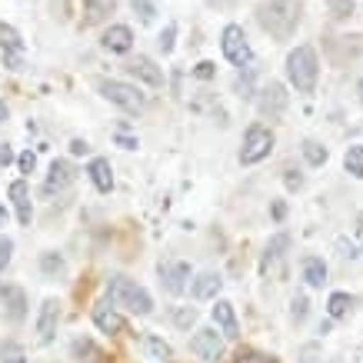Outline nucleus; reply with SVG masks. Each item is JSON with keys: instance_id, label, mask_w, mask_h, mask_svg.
<instances>
[{"instance_id": "nucleus-1", "label": "nucleus", "mask_w": 363, "mask_h": 363, "mask_svg": "<svg viewBox=\"0 0 363 363\" xmlns=\"http://www.w3.org/2000/svg\"><path fill=\"white\" fill-rule=\"evenodd\" d=\"M257 21H260V27H264L270 37L286 40L290 33L297 30L300 7L294 4V0H267V4H260V7H257Z\"/></svg>"}, {"instance_id": "nucleus-2", "label": "nucleus", "mask_w": 363, "mask_h": 363, "mask_svg": "<svg viewBox=\"0 0 363 363\" xmlns=\"http://www.w3.org/2000/svg\"><path fill=\"white\" fill-rule=\"evenodd\" d=\"M286 77L297 87V94H313V90H317L320 64H317L313 47L300 44L297 50H290V57H286Z\"/></svg>"}, {"instance_id": "nucleus-3", "label": "nucleus", "mask_w": 363, "mask_h": 363, "mask_svg": "<svg viewBox=\"0 0 363 363\" xmlns=\"http://www.w3.org/2000/svg\"><path fill=\"white\" fill-rule=\"evenodd\" d=\"M107 294H111V303L133 310V313H140V317H147V313L154 310L150 294H147L137 280H130V277H111V280H107Z\"/></svg>"}, {"instance_id": "nucleus-4", "label": "nucleus", "mask_w": 363, "mask_h": 363, "mask_svg": "<svg viewBox=\"0 0 363 363\" xmlns=\"http://www.w3.org/2000/svg\"><path fill=\"white\" fill-rule=\"evenodd\" d=\"M274 150V130L264 127V123H250L247 133H243V147H240V164L243 167H253L267 160Z\"/></svg>"}, {"instance_id": "nucleus-5", "label": "nucleus", "mask_w": 363, "mask_h": 363, "mask_svg": "<svg viewBox=\"0 0 363 363\" xmlns=\"http://www.w3.org/2000/svg\"><path fill=\"white\" fill-rule=\"evenodd\" d=\"M97 90L100 97H107L111 104H117L127 113H140L147 107V97L133 84H123V80H97Z\"/></svg>"}, {"instance_id": "nucleus-6", "label": "nucleus", "mask_w": 363, "mask_h": 363, "mask_svg": "<svg viewBox=\"0 0 363 363\" xmlns=\"http://www.w3.org/2000/svg\"><path fill=\"white\" fill-rule=\"evenodd\" d=\"M220 47H223V57L230 60L233 67H247L250 64V44H247V33H243V27H237V23H227L220 33Z\"/></svg>"}, {"instance_id": "nucleus-7", "label": "nucleus", "mask_w": 363, "mask_h": 363, "mask_svg": "<svg viewBox=\"0 0 363 363\" xmlns=\"http://www.w3.org/2000/svg\"><path fill=\"white\" fill-rule=\"evenodd\" d=\"M190 350L197 353L200 360L207 363H217L223 357V337L217 327H203V330L194 333V340H190Z\"/></svg>"}, {"instance_id": "nucleus-8", "label": "nucleus", "mask_w": 363, "mask_h": 363, "mask_svg": "<svg viewBox=\"0 0 363 363\" xmlns=\"http://www.w3.org/2000/svg\"><path fill=\"white\" fill-rule=\"evenodd\" d=\"M190 280V264L184 260H164L160 264V286H164L167 294H184V286Z\"/></svg>"}, {"instance_id": "nucleus-9", "label": "nucleus", "mask_w": 363, "mask_h": 363, "mask_svg": "<svg viewBox=\"0 0 363 363\" xmlns=\"http://www.w3.org/2000/svg\"><path fill=\"white\" fill-rule=\"evenodd\" d=\"M257 111L264 113V117H280L286 111V90L284 84H277L270 80L264 90H260V100H257Z\"/></svg>"}, {"instance_id": "nucleus-10", "label": "nucleus", "mask_w": 363, "mask_h": 363, "mask_svg": "<svg viewBox=\"0 0 363 363\" xmlns=\"http://www.w3.org/2000/svg\"><path fill=\"white\" fill-rule=\"evenodd\" d=\"M0 50H4V60L11 70H21L23 67V40L21 33L7 27V23H0Z\"/></svg>"}, {"instance_id": "nucleus-11", "label": "nucleus", "mask_w": 363, "mask_h": 363, "mask_svg": "<svg viewBox=\"0 0 363 363\" xmlns=\"http://www.w3.org/2000/svg\"><path fill=\"white\" fill-rule=\"evenodd\" d=\"M57 323H60V307H57V300H44V303H40V317H37V337H40V343L54 340Z\"/></svg>"}, {"instance_id": "nucleus-12", "label": "nucleus", "mask_w": 363, "mask_h": 363, "mask_svg": "<svg viewBox=\"0 0 363 363\" xmlns=\"http://www.w3.org/2000/svg\"><path fill=\"white\" fill-rule=\"evenodd\" d=\"M213 323L220 327V333L227 340H237V337H240V323H237L233 303H227V300H217V307H213Z\"/></svg>"}, {"instance_id": "nucleus-13", "label": "nucleus", "mask_w": 363, "mask_h": 363, "mask_svg": "<svg viewBox=\"0 0 363 363\" xmlns=\"http://www.w3.org/2000/svg\"><path fill=\"white\" fill-rule=\"evenodd\" d=\"M104 50H111V54H127L133 47V30L130 27H123V23H113L111 30L104 33Z\"/></svg>"}, {"instance_id": "nucleus-14", "label": "nucleus", "mask_w": 363, "mask_h": 363, "mask_svg": "<svg viewBox=\"0 0 363 363\" xmlns=\"http://www.w3.org/2000/svg\"><path fill=\"white\" fill-rule=\"evenodd\" d=\"M90 180H94V187L100 190V194H111L113 190V170H111V160H104V157H94L87 167Z\"/></svg>"}, {"instance_id": "nucleus-15", "label": "nucleus", "mask_w": 363, "mask_h": 363, "mask_svg": "<svg viewBox=\"0 0 363 363\" xmlns=\"http://www.w3.org/2000/svg\"><path fill=\"white\" fill-rule=\"evenodd\" d=\"M127 70H130L133 77H140L143 84H150V87H160V84H164V74L154 67L150 57H133L130 64H127Z\"/></svg>"}, {"instance_id": "nucleus-16", "label": "nucleus", "mask_w": 363, "mask_h": 363, "mask_svg": "<svg viewBox=\"0 0 363 363\" xmlns=\"http://www.w3.org/2000/svg\"><path fill=\"white\" fill-rule=\"evenodd\" d=\"M94 323H97L100 333H123V317L113 313L111 303H97L94 307Z\"/></svg>"}, {"instance_id": "nucleus-17", "label": "nucleus", "mask_w": 363, "mask_h": 363, "mask_svg": "<svg viewBox=\"0 0 363 363\" xmlns=\"http://www.w3.org/2000/svg\"><path fill=\"white\" fill-rule=\"evenodd\" d=\"M11 200H13V207H17V220H21L23 227H30V217H33L30 190H27V184H23V180H13V184H11Z\"/></svg>"}, {"instance_id": "nucleus-18", "label": "nucleus", "mask_w": 363, "mask_h": 363, "mask_svg": "<svg viewBox=\"0 0 363 363\" xmlns=\"http://www.w3.org/2000/svg\"><path fill=\"white\" fill-rule=\"evenodd\" d=\"M0 300H4V307H7V317L11 320H23L27 313V297H23L21 286H0Z\"/></svg>"}, {"instance_id": "nucleus-19", "label": "nucleus", "mask_w": 363, "mask_h": 363, "mask_svg": "<svg viewBox=\"0 0 363 363\" xmlns=\"http://www.w3.org/2000/svg\"><path fill=\"white\" fill-rule=\"evenodd\" d=\"M286 250H290V237H286V233H277L274 240L267 243V253H264V264H260V270H264V274L277 270V264L286 257Z\"/></svg>"}, {"instance_id": "nucleus-20", "label": "nucleus", "mask_w": 363, "mask_h": 363, "mask_svg": "<svg viewBox=\"0 0 363 363\" xmlns=\"http://www.w3.org/2000/svg\"><path fill=\"white\" fill-rule=\"evenodd\" d=\"M74 177H77V170L67 164V160H54V164H50V177H47V194L70 187V184H74Z\"/></svg>"}, {"instance_id": "nucleus-21", "label": "nucleus", "mask_w": 363, "mask_h": 363, "mask_svg": "<svg viewBox=\"0 0 363 363\" xmlns=\"http://www.w3.org/2000/svg\"><path fill=\"white\" fill-rule=\"evenodd\" d=\"M220 286H223L220 274H200L190 290H194V297L197 300H210V297H217V294H220Z\"/></svg>"}, {"instance_id": "nucleus-22", "label": "nucleus", "mask_w": 363, "mask_h": 363, "mask_svg": "<svg viewBox=\"0 0 363 363\" xmlns=\"http://www.w3.org/2000/svg\"><path fill=\"white\" fill-rule=\"evenodd\" d=\"M300 270H303V280H307V286H323V284H327V264H323L320 257H307Z\"/></svg>"}, {"instance_id": "nucleus-23", "label": "nucleus", "mask_w": 363, "mask_h": 363, "mask_svg": "<svg viewBox=\"0 0 363 363\" xmlns=\"http://www.w3.org/2000/svg\"><path fill=\"white\" fill-rule=\"evenodd\" d=\"M300 150H303V160H307L310 167H323L327 164V147L320 140H303L300 143Z\"/></svg>"}, {"instance_id": "nucleus-24", "label": "nucleus", "mask_w": 363, "mask_h": 363, "mask_svg": "<svg viewBox=\"0 0 363 363\" xmlns=\"http://www.w3.org/2000/svg\"><path fill=\"white\" fill-rule=\"evenodd\" d=\"M111 11H113V0H87V17H84V23L94 27V23H100Z\"/></svg>"}, {"instance_id": "nucleus-25", "label": "nucleus", "mask_w": 363, "mask_h": 363, "mask_svg": "<svg viewBox=\"0 0 363 363\" xmlns=\"http://www.w3.org/2000/svg\"><path fill=\"white\" fill-rule=\"evenodd\" d=\"M350 310H353V297H350V294H333V297L327 300V313H330L333 320L347 317Z\"/></svg>"}, {"instance_id": "nucleus-26", "label": "nucleus", "mask_w": 363, "mask_h": 363, "mask_svg": "<svg viewBox=\"0 0 363 363\" xmlns=\"http://www.w3.org/2000/svg\"><path fill=\"white\" fill-rule=\"evenodd\" d=\"M40 270H44V277H60L67 270V264H64L60 253L47 250V253H40Z\"/></svg>"}, {"instance_id": "nucleus-27", "label": "nucleus", "mask_w": 363, "mask_h": 363, "mask_svg": "<svg viewBox=\"0 0 363 363\" xmlns=\"http://www.w3.org/2000/svg\"><path fill=\"white\" fill-rule=\"evenodd\" d=\"M343 167H347L353 177H360V180H363V147H360V143L347 147V154H343Z\"/></svg>"}, {"instance_id": "nucleus-28", "label": "nucleus", "mask_w": 363, "mask_h": 363, "mask_svg": "<svg viewBox=\"0 0 363 363\" xmlns=\"http://www.w3.org/2000/svg\"><path fill=\"white\" fill-rule=\"evenodd\" d=\"M143 343H147V353H150L154 360H170V347H167L160 337H147Z\"/></svg>"}, {"instance_id": "nucleus-29", "label": "nucleus", "mask_w": 363, "mask_h": 363, "mask_svg": "<svg viewBox=\"0 0 363 363\" xmlns=\"http://www.w3.org/2000/svg\"><path fill=\"white\" fill-rule=\"evenodd\" d=\"M133 4V13L140 17L143 23H150L157 17V7H154V0H130Z\"/></svg>"}, {"instance_id": "nucleus-30", "label": "nucleus", "mask_w": 363, "mask_h": 363, "mask_svg": "<svg viewBox=\"0 0 363 363\" xmlns=\"http://www.w3.org/2000/svg\"><path fill=\"white\" fill-rule=\"evenodd\" d=\"M233 87H237V94H240V97H253V70H250V67H247L243 74H237Z\"/></svg>"}, {"instance_id": "nucleus-31", "label": "nucleus", "mask_w": 363, "mask_h": 363, "mask_svg": "<svg viewBox=\"0 0 363 363\" xmlns=\"http://www.w3.org/2000/svg\"><path fill=\"white\" fill-rule=\"evenodd\" d=\"M290 317L297 320V323H303V320H307V310H310V303H307V297H294V303H290Z\"/></svg>"}, {"instance_id": "nucleus-32", "label": "nucleus", "mask_w": 363, "mask_h": 363, "mask_svg": "<svg viewBox=\"0 0 363 363\" xmlns=\"http://www.w3.org/2000/svg\"><path fill=\"white\" fill-rule=\"evenodd\" d=\"M11 253H13V240L11 237H0V274H4L7 264H11Z\"/></svg>"}, {"instance_id": "nucleus-33", "label": "nucleus", "mask_w": 363, "mask_h": 363, "mask_svg": "<svg viewBox=\"0 0 363 363\" xmlns=\"http://www.w3.org/2000/svg\"><path fill=\"white\" fill-rule=\"evenodd\" d=\"M174 320H177V327H190V323L197 320V310H194V307H180L174 313Z\"/></svg>"}, {"instance_id": "nucleus-34", "label": "nucleus", "mask_w": 363, "mask_h": 363, "mask_svg": "<svg viewBox=\"0 0 363 363\" xmlns=\"http://www.w3.org/2000/svg\"><path fill=\"white\" fill-rule=\"evenodd\" d=\"M174 37H177V23H167L164 33H160V47H164V54L174 50Z\"/></svg>"}, {"instance_id": "nucleus-35", "label": "nucleus", "mask_w": 363, "mask_h": 363, "mask_svg": "<svg viewBox=\"0 0 363 363\" xmlns=\"http://www.w3.org/2000/svg\"><path fill=\"white\" fill-rule=\"evenodd\" d=\"M330 11H333V17H337V21H343L347 13H353V4H350V0H330Z\"/></svg>"}, {"instance_id": "nucleus-36", "label": "nucleus", "mask_w": 363, "mask_h": 363, "mask_svg": "<svg viewBox=\"0 0 363 363\" xmlns=\"http://www.w3.org/2000/svg\"><path fill=\"white\" fill-rule=\"evenodd\" d=\"M213 74H217V70H213V64H210V60H200V64L194 67V77H200V80H210Z\"/></svg>"}, {"instance_id": "nucleus-37", "label": "nucleus", "mask_w": 363, "mask_h": 363, "mask_svg": "<svg viewBox=\"0 0 363 363\" xmlns=\"http://www.w3.org/2000/svg\"><path fill=\"white\" fill-rule=\"evenodd\" d=\"M237 363H277L274 357H264V353H240Z\"/></svg>"}, {"instance_id": "nucleus-38", "label": "nucleus", "mask_w": 363, "mask_h": 363, "mask_svg": "<svg viewBox=\"0 0 363 363\" xmlns=\"http://www.w3.org/2000/svg\"><path fill=\"white\" fill-rule=\"evenodd\" d=\"M284 180H286V187H290V190H300V187H303V177H300L297 170H286Z\"/></svg>"}, {"instance_id": "nucleus-39", "label": "nucleus", "mask_w": 363, "mask_h": 363, "mask_svg": "<svg viewBox=\"0 0 363 363\" xmlns=\"http://www.w3.org/2000/svg\"><path fill=\"white\" fill-rule=\"evenodd\" d=\"M33 167H37V157L27 150V154L21 157V170H23V174H33Z\"/></svg>"}, {"instance_id": "nucleus-40", "label": "nucleus", "mask_w": 363, "mask_h": 363, "mask_svg": "<svg viewBox=\"0 0 363 363\" xmlns=\"http://www.w3.org/2000/svg\"><path fill=\"white\" fill-rule=\"evenodd\" d=\"M7 164H13V150L4 140H0V167H7Z\"/></svg>"}, {"instance_id": "nucleus-41", "label": "nucleus", "mask_w": 363, "mask_h": 363, "mask_svg": "<svg viewBox=\"0 0 363 363\" xmlns=\"http://www.w3.org/2000/svg\"><path fill=\"white\" fill-rule=\"evenodd\" d=\"M87 150H90V143H87V140H70V154H74V157L87 154Z\"/></svg>"}, {"instance_id": "nucleus-42", "label": "nucleus", "mask_w": 363, "mask_h": 363, "mask_svg": "<svg viewBox=\"0 0 363 363\" xmlns=\"http://www.w3.org/2000/svg\"><path fill=\"white\" fill-rule=\"evenodd\" d=\"M117 143L127 147V150H133V147H137V137H130V133H117Z\"/></svg>"}, {"instance_id": "nucleus-43", "label": "nucleus", "mask_w": 363, "mask_h": 363, "mask_svg": "<svg viewBox=\"0 0 363 363\" xmlns=\"http://www.w3.org/2000/svg\"><path fill=\"white\" fill-rule=\"evenodd\" d=\"M4 363H23V353L21 350H7L4 353Z\"/></svg>"}, {"instance_id": "nucleus-44", "label": "nucleus", "mask_w": 363, "mask_h": 363, "mask_svg": "<svg viewBox=\"0 0 363 363\" xmlns=\"http://www.w3.org/2000/svg\"><path fill=\"white\" fill-rule=\"evenodd\" d=\"M284 217H286V203L284 200H277L274 203V220H284Z\"/></svg>"}, {"instance_id": "nucleus-45", "label": "nucleus", "mask_w": 363, "mask_h": 363, "mask_svg": "<svg viewBox=\"0 0 363 363\" xmlns=\"http://www.w3.org/2000/svg\"><path fill=\"white\" fill-rule=\"evenodd\" d=\"M7 121V104H4V100H0V123Z\"/></svg>"}, {"instance_id": "nucleus-46", "label": "nucleus", "mask_w": 363, "mask_h": 363, "mask_svg": "<svg viewBox=\"0 0 363 363\" xmlns=\"http://www.w3.org/2000/svg\"><path fill=\"white\" fill-rule=\"evenodd\" d=\"M357 97L363 100V80H360V84H357Z\"/></svg>"}, {"instance_id": "nucleus-47", "label": "nucleus", "mask_w": 363, "mask_h": 363, "mask_svg": "<svg viewBox=\"0 0 363 363\" xmlns=\"http://www.w3.org/2000/svg\"><path fill=\"white\" fill-rule=\"evenodd\" d=\"M4 220H7V213H4V207H0V223H4Z\"/></svg>"}, {"instance_id": "nucleus-48", "label": "nucleus", "mask_w": 363, "mask_h": 363, "mask_svg": "<svg viewBox=\"0 0 363 363\" xmlns=\"http://www.w3.org/2000/svg\"><path fill=\"white\" fill-rule=\"evenodd\" d=\"M357 223H360V227H363V213H360V217H357Z\"/></svg>"}]
</instances>
